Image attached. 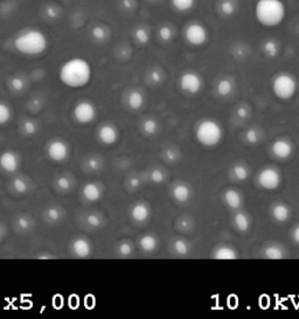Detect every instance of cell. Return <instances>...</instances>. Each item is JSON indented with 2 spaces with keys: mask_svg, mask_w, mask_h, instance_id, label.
Returning <instances> with one entry per match:
<instances>
[{
  "mask_svg": "<svg viewBox=\"0 0 299 319\" xmlns=\"http://www.w3.org/2000/svg\"><path fill=\"white\" fill-rule=\"evenodd\" d=\"M13 48L23 56H41L49 48V38L38 27H26L14 35Z\"/></svg>",
  "mask_w": 299,
  "mask_h": 319,
  "instance_id": "obj_1",
  "label": "cell"
},
{
  "mask_svg": "<svg viewBox=\"0 0 299 319\" xmlns=\"http://www.w3.org/2000/svg\"><path fill=\"white\" fill-rule=\"evenodd\" d=\"M93 67L84 57L75 56L61 65L58 78L66 86L72 89L84 88L92 81Z\"/></svg>",
  "mask_w": 299,
  "mask_h": 319,
  "instance_id": "obj_2",
  "label": "cell"
},
{
  "mask_svg": "<svg viewBox=\"0 0 299 319\" xmlns=\"http://www.w3.org/2000/svg\"><path fill=\"white\" fill-rule=\"evenodd\" d=\"M289 9L284 0H256L254 18L265 28H276L288 18Z\"/></svg>",
  "mask_w": 299,
  "mask_h": 319,
  "instance_id": "obj_3",
  "label": "cell"
},
{
  "mask_svg": "<svg viewBox=\"0 0 299 319\" xmlns=\"http://www.w3.org/2000/svg\"><path fill=\"white\" fill-rule=\"evenodd\" d=\"M196 140L206 148H213L220 144L223 138V129L218 121L206 118L195 129Z\"/></svg>",
  "mask_w": 299,
  "mask_h": 319,
  "instance_id": "obj_4",
  "label": "cell"
},
{
  "mask_svg": "<svg viewBox=\"0 0 299 319\" xmlns=\"http://www.w3.org/2000/svg\"><path fill=\"white\" fill-rule=\"evenodd\" d=\"M271 88L275 96L278 97L279 100L288 101L294 96L298 89L297 78L291 73L282 72L275 75L271 82Z\"/></svg>",
  "mask_w": 299,
  "mask_h": 319,
  "instance_id": "obj_5",
  "label": "cell"
},
{
  "mask_svg": "<svg viewBox=\"0 0 299 319\" xmlns=\"http://www.w3.org/2000/svg\"><path fill=\"white\" fill-rule=\"evenodd\" d=\"M184 40L192 47H203L210 41L211 33L208 27L200 20H191L183 30Z\"/></svg>",
  "mask_w": 299,
  "mask_h": 319,
  "instance_id": "obj_6",
  "label": "cell"
},
{
  "mask_svg": "<svg viewBox=\"0 0 299 319\" xmlns=\"http://www.w3.org/2000/svg\"><path fill=\"white\" fill-rule=\"evenodd\" d=\"M179 85L184 93L188 95H196L202 90L203 78L194 70H186L180 75Z\"/></svg>",
  "mask_w": 299,
  "mask_h": 319,
  "instance_id": "obj_7",
  "label": "cell"
},
{
  "mask_svg": "<svg viewBox=\"0 0 299 319\" xmlns=\"http://www.w3.org/2000/svg\"><path fill=\"white\" fill-rule=\"evenodd\" d=\"M73 116L75 121L80 124H89L94 122L97 116L95 104L90 101H80L74 106Z\"/></svg>",
  "mask_w": 299,
  "mask_h": 319,
  "instance_id": "obj_8",
  "label": "cell"
},
{
  "mask_svg": "<svg viewBox=\"0 0 299 319\" xmlns=\"http://www.w3.org/2000/svg\"><path fill=\"white\" fill-rule=\"evenodd\" d=\"M257 183L263 190L275 191L279 187L282 183V175L277 168L275 167H265L259 172L257 177Z\"/></svg>",
  "mask_w": 299,
  "mask_h": 319,
  "instance_id": "obj_9",
  "label": "cell"
},
{
  "mask_svg": "<svg viewBox=\"0 0 299 319\" xmlns=\"http://www.w3.org/2000/svg\"><path fill=\"white\" fill-rule=\"evenodd\" d=\"M70 148L68 143L64 139H54L48 144L47 148V156L48 158L56 163L65 161L69 157Z\"/></svg>",
  "mask_w": 299,
  "mask_h": 319,
  "instance_id": "obj_10",
  "label": "cell"
},
{
  "mask_svg": "<svg viewBox=\"0 0 299 319\" xmlns=\"http://www.w3.org/2000/svg\"><path fill=\"white\" fill-rule=\"evenodd\" d=\"M97 137L104 145H113L119 138V130L112 123H104L98 129Z\"/></svg>",
  "mask_w": 299,
  "mask_h": 319,
  "instance_id": "obj_11",
  "label": "cell"
},
{
  "mask_svg": "<svg viewBox=\"0 0 299 319\" xmlns=\"http://www.w3.org/2000/svg\"><path fill=\"white\" fill-rule=\"evenodd\" d=\"M20 156L14 151H4L0 155V168L7 173H14L20 167Z\"/></svg>",
  "mask_w": 299,
  "mask_h": 319,
  "instance_id": "obj_12",
  "label": "cell"
},
{
  "mask_svg": "<svg viewBox=\"0 0 299 319\" xmlns=\"http://www.w3.org/2000/svg\"><path fill=\"white\" fill-rule=\"evenodd\" d=\"M271 153L275 158L279 160L288 159L293 153V144L289 139L279 138L274 141L273 147H271Z\"/></svg>",
  "mask_w": 299,
  "mask_h": 319,
  "instance_id": "obj_13",
  "label": "cell"
},
{
  "mask_svg": "<svg viewBox=\"0 0 299 319\" xmlns=\"http://www.w3.org/2000/svg\"><path fill=\"white\" fill-rule=\"evenodd\" d=\"M73 254L78 258H86L93 253L92 242L85 238H76L72 242Z\"/></svg>",
  "mask_w": 299,
  "mask_h": 319,
  "instance_id": "obj_14",
  "label": "cell"
},
{
  "mask_svg": "<svg viewBox=\"0 0 299 319\" xmlns=\"http://www.w3.org/2000/svg\"><path fill=\"white\" fill-rule=\"evenodd\" d=\"M150 216H151V207H150L148 204L144 201H139L132 206L131 218L135 222H138V223L146 222L150 219Z\"/></svg>",
  "mask_w": 299,
  "mask_h": 319,
  "instance_id": "obj_15",
  "label": "cell"
},
{
  "mask_svg": "<svg viewBox=\"0 0 299 319\" xmlns=\"http://www.w3.org/2000/svg\"><path fill=\"white\" fill-rule=\"evenodd\" d=\"M282 46L277 39L269 38L261 43V52L267 59H276L281 54Z\"/></svg>",
  "mask_w": 299,
  "mask_h": 319,
  "instance_id": "obj_16",
  "label": "cell"
},
{
  "mask_svg": "<svg viewBox=\"0 0 299 319\" xmlns=\"http://www.w3.org/2000/svg\"><path fill=\"white\" fill-rule=\"evenodd\" d=\"M90 38L97 43H104L111 38V30L104 23H96L90 28Z\"/></svg>",
  "mask_w": 299,
  "mask_h": 319,
  "instance_id": "obj_17",
  "label": "cell"
},
{
  "mask_svg": "<svg viewBox=\"0 0 299 319\" xmlns=\"http://www.w3.org/2000/svg\"><path fill=\"white\" fill-rule=\"evenodd\" d=\"M82 194H83L86 201L97 202L102 198V195H103V188H102L100 184L92 181V183L84 185L83 190H82Z\"/></svg>",
  "mask_w": 299,
  "mask_h": 319,
  "instance_id": "obj_18",
  "label": "cell"
},
{
  "mask_svg": "<svg viewBox=\"0 0 299 319\" xmlns=\"http://www.w3.org/2000/svg\"><path fill=\"white\" fill-rule=\"evenodd\" d=\"M172 196L178 202H187L192 196V190L187 184L178 183L172 188Z\"/></svg>",
  "mask_w": 299,
  "mask_h": 319,
  "instance_id": "obj_19",
  "label": "cell"
},
{
  "mask_svg": "<svg viewBox=\"0 0 299 319\" xmlns=\"http://www.w3.org/2000/svg\"><path fill=\"white\" fill-rule=\"evenodd\" d=\"M238 10L237 0H219L218 12L224 18H230L236 14Z\"/></svg>",
  "mask_w": 299,
  "mask_h": 319,
  "instance_id": "obj_20",
  "label": "cell"
},
{
  "mask_svg": "<svg viewBox=\"0 0 299 319\" xmlns=\"http://www.w3.org/2000/svg\"><path fill=\"white\" fill-rule=\"evenodd\" d=\"M132 37L140 46H146L152 38L151 28L147 25H138L133 30Z\"/></svg>",
  "mask_w": 299,
  "mask_h": 319,
  "instance_id": "obj_21",
  "label": "cell"
},
{
  "mask_svg": "<svg viewBox=\"0 0 299 319\" xmlns=\"http://www.w3.org/2000/svg\"><path fill=\"white\" fill-rule=\"evenodd\" d=\"M223 199H224V202L227 204V206L231 208V210H238V208H241L243 204L242 194L238 191L233 190V188H230V190H227L226 192H224Z\"/></svg>",
  "mask_w": 299,
  "mask_h": 319,
  "instance_id": "obj_22",
  "label": "cell"
},
{
  "mask_svg": "<svg viewBox=\"0 0 299 319\" xmlns=\"http://www.w3.org/2000/svg\"><path fill=\"white\" fill-rule=\"evenodd\" d=\"M157 37L164 43H170L175 38V27L168 22H164L157 30Z\"/></svg>",
  "mask_w": 299,
  "mask_h": 319,
  "instance_id": "obj_23",
  "label": "cell"
},
{
  "mask_svg": "<svg viewBox=\"0 0 299 319\" xmlns=\"http://www.w3.org/2000/svg\"><path fill=\"white\" fill-rule=\"evenodd\" d=\"M235 89V82L230 77H222L220 78L216 83V93L221 97H228L233 94Z\"/></svg>",
  "mask_w": 299,
  "mask_h": 319,
  "instance_id": "obj_24",
  "label": "cell"
},
{
  "mask_svg": "<svg viewBox=\"0 0 299 319\" xmlns=\"http://www.w3.org/2000/svg\"><path fill=\"white\" fill-rule=\"evenodd\" d=\"M170 4L176 13L186 14L195 9L198 0H170Z\"/></svg>",
  "mask_w": 299,
  "mask_h": 319,
  "instance_id": "obj_25",
  "label": "cell"
},
{
  "mask_svg": "<svg viewBox=\"0 0 299 319\" xmlns=\"http://www.w3.org/2000/svg\"><path fill=\"white\" fill-rule=\"evenodd\" d=\"M271 215H273V218L276 220L277 222H285L288 221L290 218L291 210L288 205L278 202L276 205H274L273 210H271Z\"/></svg>",
  "mask_w": 299,
  "mask_h": 319,
  "instance_id": "obj_26",
  "label": "cell"
},
{
  "mask_svg": "<svg viewBox=\"0 0 299 319\" xmlns=\"http://www.w3.org/2000/svg\"><path fill=\"white\" fill-rule=\"evenodd\" d=\"M42 13H43V17H45L47 20L52 22V21H57L58 19L62 17V14H64V10H62V7L60 5H57V4L52 2L50 4H48L45 9H43Z\"/></svg>",
  "mask_w": 299,
  "mask_h": 319,
  "instance_id": "obj_27",
  "label": "cell"
},
{
  "mask_svg": "<svg viewBox=\"0 0 299 319\" xmlns=\"http://www.w3.org/2000/svg\"><path fill=\"white\" fill-rule=\"evenodd\" d=\"M127 103L129 108L131 110H135V111L141 109L145 103V97L143 93L139 92V90H132V92H130L127 98Z\"/></svg>",
  "mask_w": 299,
  "mask_h": 319,
  "instance_id": "obj_28",
  "label": "cell"
},
{
  "mask_svg": "<svg viewBox=\"0 0 299 319\" xmlns=\"http://www.w3.org/2000/svg\"><path fill=\"white\" fill-rule=\"evenodd\" d=\"M237 257V251L230 246L218 247L213 253V258L215 259H236Z\"/></svg>",
  "mask_w": 299,
  "mask_h": 319,
  "instance_id": "obj_29",
  "label": "cell"
},
{
  "mask_svg": "<svg viewBox=\"0 0 299 319\" xmlns=\"http://www.w3.org/2000/svg\"><path fill=\"white\" fill-rule=\"evenodd\" d=\"M233 222L235 224V227L237 228V230L242 231V233H246L250 229L251 226V220L249 218V215L245 212H238L234 215Z\"/></svg>",
  "mask_w": 299,
  "mask_h": 319,
  "instance_id": "obj_30",
  "label": "cell"
},
{
  "mask_svg": "<svg viewBox=\"0 0 299 319\" xmlns=\"http://www.w3.org/2000/svg\"><path fill=\"white\" fill-rule=\"evenodd\" d=\"M158 239L152 234H145L139 240V246L145 253H152L158 248Z\"/></svg>",
  "mask_w": 299,
  "mask_h": 319,
  "instance_id": "obj_31",
  "label": "cell"
},
{
  "mask_svg": "<svg viewBox=\"0 0 299 319\" xmlns=\"http://www.w3.org/2000/svg\"><path fill=\"white\" fill-rule=\"evenodd\" d=\"M146 80L150 84L160 85L165 81V72L160 67H152L146 74Z\"/></svg>",
  "mask_w": 299,
  "mask_h": 319,
  "instance_id": "obj_32",
  "label": "cell"
},
{
  "mask_svg": "<svg viewBox=\"0 0 299 319\" xmlns=\"http://www.w3.org/2000/svg\"><path fill=\"white\" fill-rule=\"evenodd\" d=\"M249 168L245 164H236L231 168V177L237 181H245L249 178Z\"/></svg>",
  "mask_w": 299,
  "mask_h": 319,
  "instance_id": "obj_33",
  "label": "cell"
},
{
  "mask_svg": "<svg viewBox=\"0 0 299 319\" xmlns=\"http://www.w3.org/2000/svg\"><path fill=\"white\" fill-rule=\"evenodd\" d=\"M141 130H143V132L146 133V135H150V136L155 135V133L158 132V130H159L158 121L153 117L145 118V120L141 122Z\"/></svg>",
  "mask_w": 299,
  "mask_h": 319,
  "instance_id": "obj_34",
  "label": "cell"
},
{
  "mask_svg": "<svg viewBox=\"0 0 299 319\" xmlns=\"http://www.w3.org/2000/svg\"><path fill=\"white\" fill-rule=\"evenodd\" d=\"M245 138L246 140L248 141L249 144H258L259 141L262 140L263 138V133H262V130L258 129V128H250L247 130L246 135H245Z\"/></svg>",
  "mask_w": 299,
  "mask_h": 319,
  "instance_id": "obj_35",
  "label": "cell"
},
{
  "mask_svg": "<svg viewBox=\"0 0 299 319\" xmlns=\"http://www.w3.org/2000/svg\"><path fill=\"white\" fill-rule=\"evenodd\" d=\"M264 256L269 259H281L284 257V250H283L279 246L270 245L265 247Z\"/></svg>",
  "mask_w": 299,
  "mask_h": 319,
  "instance_id": "obj_36",
  "label": "cell"
},
{
  "mask_svg": "<svg viewBox=\"0 0 299 319\" xmlns=\"http://www.w3.org/2000/svg\"><path fill=\"white\" fill-rule=\"evenodd\" d=\"M173 250H174V253L178 255L182 256L187 255L191 250L190 243L184 239H176L174 240V242H173Z\"/></svg>",
  "mask_w": 299,
  "mask_h": 319,
  "instance_id": "obj_37",
  "label": "cell"
},
{
  "mask_svg": "<svg viewBox=\"0 0 299 319\" xmlns=\"http://www.w3.org/2000/svg\"><path fill=\"white\" fill-rule=\"evenodd\" d=\"M45 215L49 222H58L62 219V216H64V212H62L60 207L50 206L46 210Z\"/></svg>",
  "mask_w": 299,
  "mask_h": 319,
  "instance_id": "obj_38",
  "label": "cell"
},
{
  "mask_svg": "<svg viewBox=\"0 0 299 319\" xmlns=\"http://www.w3.org/2000/svg\"><path fill=\"white\" fill-rule=\"evenodd\" d=\"M15 223H17V227L21 231H28V230L32 229L33 226H34L33 220L31 219L28 215L18 216V219H17V221H15Z\"/></svg>",
  "mask_w": 299,
  "mask_h": 319,
  "instance_id": "obj_39",
  "label": "cell"
},
{
  "mask_svg": "<svg viewBox=\"0 0 299 319\" xmlns=\"http://www.w3.org/2000/svg\"><path fill=\"white\" fill-rule=\"evenodd\" d=\"M12 118V109L11 106L5 103V102H0V125H5L9 123Z\"/></svg>",
  "mask_w": 299,
  "mask_h": 319,
  "instance_id": "obj_40",
  "label": "cell"
},
{
  "mask_svg": "<svg viewBox=\"0 0 299 319\" xmlns=\"http://www.w3.org/2000/svg\"><path fill=\"white\" fill-rule=\"evenodd\" d=\"M12 187H13V190L17 192L18 194H25V193L28 191L29 184L25 178L19 177V178H15L13 180V183H12Z\"/></svg>",
  "mask_w": 299,
  "mask_h": 319,
  "instance_id": "obj_41",
  "label": "cell"
},
{
  "mask_svg": "<svg viewBox=\"0 0 299 319\" xmlns=\"http://www.w3.org/2000/svg\"><path fill=\"white\" fill-rule=\"evenodd\" d=\"M55 186H56L58 191L68 192V191L72 190L73 184H72V180H70L68 177L61 176V177H58L56 181H55Z\"/></svg>",
  "mask_w": 299,
  "mask_h": 319,
  "instance_id": "obj_42",
  "label": "cell"
},
{
  "mask_svg": "<svg viewBox=\"0 0 299 319\" xmlns=\"http://www.w3.org/2000/svg\"><path fill=\"white\" fill-rule=\"evenodd\" d=\"M138 7V0H119V9L124 13H133Z\"/></svg>",
  "mask_w": 299,
  "mask_h": 319,
  "instance_id": "obj_43",
  "label": "cell"
},
{
  "mask_svg": "<svg viewBox=\"0 0 299 319\" xmlns=\"http://www.w3.org/2000/svg\"><path fill=\"white\" fill-rule=\"evenodd\" d=\"M11 89L15 93H21L26 88V81L21 76H13L10 81Z\"/></svg>",
  "mask_w": 299,
  "mask_h": 319,
  "instance_id": "obj_44",
  "label": "cell"
},
{
  "mask_svg": "<svg viewBox=\"0 0 299 319\" xmlns=\"http://www.w3.org/2000/svg\"><path fill=\"white\" fill-rule=\"evenodd\" d=\"M180 231H184V233H187L193 229L194 227V221L190 218V216H183L178 220V223H176Z\"/></svg>",
  "mask_w": 299,
  "mask_h": 319,
  "instance_id": "obj_45",
  "label": "cell"
},
{
  "mask_svg": "<svg viewBox=\"0 0 299 319\" xmlns=\"http://www.w3.org/2000/svg\"><path fill=\"white\" fill-rule=\"evenodd\" d=\"M180 151L176 148H167L164 151V158L168 163H175L180 159Z\"/></svg>",
  "mask_w": 299,
  "mask_h": 319,
  "instance_id": "obj_46",
  "label": "cell"
},
{
  "mask_svg": "<svg viewBox=\"0 0 299 319\" xmlns=\"http://www.w3.org/2000/svg\"><path fill=\"white\" fill-rule=\"evenodd\" d=\"M38 130H39V125L35 121L27 120V121L23 122L22 131H23V133H25V135L33 136L38 132Z\"/></svg>",
  "mask_w": 299,
  "mask_h": 319,
  "instance_id": "obj_47",
  "label": "cell"
},
{
  "mask_svg": "<svg viewBox=\"0 0 299 319\" xmlns=\"http://www.w3.org/2000/svg\"><path fill=\"white\" fill-rule=\"evenodd\" d=\"M102 166H103V161H102L100 157L93 156L86 159V167H88L90 171L96 172L98 170H101Z\"/></svg>",
  "mask_w": 299,
  "mask_h": 319,
  "instance_id": "obj_48",
  "label": "cell"
},
{
  "mask_svg": "<svg viewBox=\"0 0 299 319\" xmlns=\"http://www.w3.org/2000/svg\"><path fill=\"white\" fill-rule=\"evenodd\" d=\"M85 222L88 226L93 227V228H98L103 224V219L100 214H96V213H92V214L86 215L85 218Z\"/></svg>",
  "mask_w": 299,
  "mask_h": 319,
  "instance_id": "obj_49",
  "label": "cell"
},
{
  "mask_svg": "<svg viewBox=\"0 0 299 319\" xmlns=\"http://www.w3.org/2000/svg\"><path fill=\"white\" fill-rule=\"evenodd\" d=\"M165 179H166V175L163 170L160 168H153V170L150 172V180L155 184H163Z\"/></svg>",
  "mask_w": 299,
  "mask_h": 319,
  "instance_id": "obj_50",
  "label": "cell"
},
{
  "mask_svg": "<svg viewBox=\"0 0 299 319\" xmlns=\"http://www.w3.org/2000/svg\"><path fill=\"white\" fill-rule=\"evenodd\" d=\"M250 112H251L250 108L247 104H245V103L240 104L237 108L235 109V116L237 117L238 120H241V121L248 120V118H249V116H250Z\"/></svg>",
  "mask_w": 299,
  "mask_h": 319,
  "instance_id": "obj_51",
  "label": "cell"
},
{
  "mask_svg": "<svg viewBox=\"0 0 299 319\" xmlns=\"http://www.w3.org/2000/svg\"><path fill=\"white\" fill-rule=\"evenodd\" d=\"M132 251H133V247L129 241L122 242L119 247H118V253H119L122 256H124V257H128V256L131 255Z\"/></svg>",
  "mask_w": 299,
  "mask_h": 319,
  "instance_id": "obj_52",
  "label": "cell"
},
{
  "mask_svg": "<svg viewBox=\"0 0 299 319\" xmlns=\"http://www.w3.org/2000/svg\"><path fill=\"white\" fill-rule=\"evenodd\" d=\"M42 106H43V101L39 97H35L29 102V109L33 110V111H39V110L42 109Z\"/></svg>",
  "mask_w": 299,
  "mask_h": 319,
  "instance_id": "obj_53",
  "label": "cell"
},
{
  "mask_svg": "<svg viewBox=\"0 0 299 319\" xmlns=\"http://www.w3.org/2000/svg\"><path fill=\"white\" fill-rule=\"evenodd\" d=\"M128 185L130 188H132V190H137V188H139L141 186V180L138 177H131L128 181Z\"/></svg>",
  "mask_w": 299,
  "mask_h": 319,
  "instance_id": "obj_54",
  "label": "cell"
},
{
  "mask_svg": "<svg viewBox=\"0 0 299 319\" xmlns=\"http://www.w3.org/2000/svg\"><path fill=\"white\" fill-rule=\"evenodd\" d=\"M292 240L297 243V245H299V224H297V226L293 228V230H292Z\"/></svg>",
  "mask_w": 299,
  "mask_h": 319,
  "instance_id": "obj_55",
  "label": "cell"
},
{
  "mask_svg": "<svg viewBox=\"0 0 299 319\" xmlns=\"http://www.w3.org/2000/svg\"><path fill=\"white\" fill-rule=\"evenodd\" d=\"M39 258H40V259H50V258H52V256H47V255H41V256H39Z\"/></svg>",
  "mask_w": 299,
  "mask_h": 319,
  "instance_id": "obj_56",
  "label": "cell"
},
{
  "mask_svg": "<svg viewBox=\"0 0 299 319\" xmlns=\"http://www.w3.org/2000/svg\"><path fill=\"white\" fill-rule=\"evenodd\" d=\"M3 238H4V228L0 226V241H2Z\"/></svg>",
  "mask_w": 299,
  "mask_h": 319,
  "instance_id": "obj_57",
  "label": "cell"
},
{
  "mask_svg": "<svg viewBox=\"0 0 299 319\" xmlns=\"http://www.w3.org/2000/svg\"><path fill=\"white\" fill-rule=\"evenodd\" d=\"M148 3H151V4H160L161 2H163V0H147Z\"/></svg>",
  "mask_w": 299,
  "mask_h": 319,
  "instance_id": "obj_58",
  "label": "cell"
},
{
  "mask_svg": "<svg viewBox=\"0 0 299 319\" xmlns=\"http://www.w3.org/2000/svg\"><path fill=\"white\" fill-rule=\"evenodd\" d=\"M45 2H56V0H45Z\"/></svg>",
  "mask_w": 299,
  "mask_h": 319,
  "instance_id": "obj_59",
  "label": "cell"
}]
</instances>
